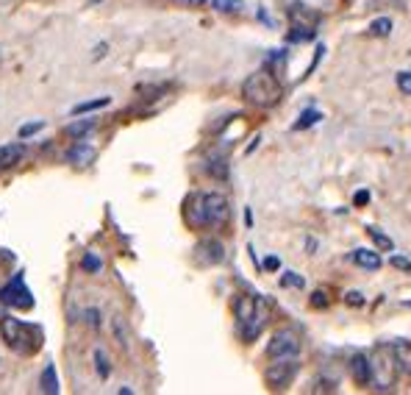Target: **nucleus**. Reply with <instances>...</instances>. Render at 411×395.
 Masks as SVG:
<instances>
[{"label": "nucleus", "instance_id": "nucleus-12", "mask_svg": "<svg viewBox=\"0 0 411 395\" xmlns=\"http://www.w3.org/2000/svg\"><path fill=\"white\" fill-rule=\"evenodd\" d=\"M67 161L75 164V167H87L95 161V148L87 145V142H75L70 150H67Z\"/></svg>", "mask_w": 411, "mask_h": 395}, {"label": "nucleus", "instance_id": "nucleus-2", "mask_svg": "<svg viewBox=\"0 0 411 395\" xmlns=\"http://www.w3.org/2000/svg\"><path fill=\"white\" fill-rule=\"evenodd\" d=\"M0 337L6 340V345L17 354H34L42 343V331L39 326L22 323L14 315H0Z\"/></svg>", "mask_w": 411, "mask_h": 395}, {"label": "nucleus", "instance_id": "nucleus-20", "mask_svg": "<svg viewBox=\"0 0 411 395\" xmlns=\"http://www.w3.org/2000/svg\"><path fill=\"white\" fill-rule=\"evenodd\" d=\"M317 120H322V115H319V112H314V109H306V112L298 117V123H295L292 129H295V131H303V129H311Z\"/></svg>", "mask_w": 411, "mask_h": 395}, {"label": "nucleus", "instance_id": "nucleus-23", "mask_svg": "<svg viewBox=\"0 0 411 395\" xmlns=\"http://www.w3.org/2000/svg\"><path fill=\"white\" fill-rule=\"evenodd\" d=\"M95 371H98L101 379H108V373H111V368H108V357H106L103 348H95Z\"/></svg>", "mask_w": 411, "mask_h": 395}, {"label": "nucleus", "instance_id": "nucleus-32", "mask_svg": "<svg viewBox=\"0 0 411 395\" xmlns=\"http://www.w3.org/2000/svg\"><path fill=\"white\" fill-rule=\"evenodd\" d=\"M87 323H89L92 329H98V326H101V312H98V309H87Z\"/></svg>", "mask_w": 411, "mask_h": 395}, {"label": "nucleus", "instance_id": "nucleus-16", "mask_svg": "<svg viewBox=\"0 0 411 395\" xmlns=\"http://www.w3.org/2000/svg\"><path fill=\"white\" fill-rule=\"evenodd\" d=\"M39 390L48 395L59 393V376H56V368H53V365H45L42 379H39Z\"/></svg>", "mask_w": 411, "mask_h": 395}, {"label": "nucleus", "instance_id": "nucleus-19", "mask_svg": "<svg viewBox=\"0 0 411 395\" xmlns=\"http://www.w3.org/2000/svg\"><path fill=\"white\" fill-rule=\"evenodd\" d=\"M392 34V20L389 17H378L370 22V36H389Z\"/></svg>", "mask_w": 411, "mask_h": 395}, {"label": "nucleus", "instance_id": "nucleus-3", "mask_svg": "<svg viewBox=\"0 0 411 395\" xmlns=\"http://www.w3.org/2000/svg\"><path fill=\"white\" fill-rule=\"evenodd\" d=\"M370 368H373V387H375V390L387 393V390L395 387V382H398V371H401L395 348H389V345H378V348L370 354Z\"/></svg>", "mask_w": 411, "mask_h": 395}, {"label": "nucleus", "instance_id": "nucleus-34", "mask_svg": "<svg viewBox=\"0 0 411 395\" xmlns=\"http://www.w3.org/2000/svg\"><path fill=\"white\" fill-rule=\"evenodd\" d=\"M353 203H356V206H364V203H370V192H367V189H361V192H356V198H353Z\"/></svg>", "mask_w": 411, "mask_h": 395}, {"label": "nucleus", "instance_id": "nucleus-14", "mask_svg": "<svg viewBox=\"0 0 411 395\" xmlns=\"http://www.w3.org/2000/svg\"><path fill=\"white\" fill-rule=\"evenodd\" d=\"M206 173H208L211 178H217V181H225V178H228V159H225L222 153H211V156L206 159Z\"/></svg>", "mask_w": 411, "mask_h": 395}, {"label": "nucleus", "instance_id": "nucleus-6", "mask_svg": "<svg viewBox=\"0 0 411 395\" xmlns=\"http://www.w3.org/2000/svg\"><path fill=\"white\" fill-rule=\"evenodd\" d=\"M0 303L14 306V309H31V306H34V295H31V289L25 287L22 273L11 275V281L0 287Z\"/></svg>", "mask_w": 411, "mask_h": 395}, {"label": "nucleus", "instance_id": "nucleus-27", "mask_svg": "<svg viewBox=\"0 0 411 395\" xmlns=\"http://www.w3.org/2000/svg\"><path fill=\"white\" fill-rule=\"evenodd\" d=\"M81 270H87V273H101L103 270V262L95 257V254H87L84 259H81Z\"/></svg>", "mask_w": 411, "mask_h": 395}, {"label": "nucleus", "instance_id": "nucleus-5", "mask_svg": "<svg viewBox=\"0 0 411 395\" xmlns=\"http://www.w3.org/2000/svg\"><path fill=\"white\" fill-rule=\"evenodd\" d=\"M203 217L206 229H222L231 217V203L222 192H203Z\"/></svg>", "mask_w": 411, "mask_h": 395}, {"label": "nucleus", "instance_id": "nucleus-15", "mask_svg": "<svg viewBox=\"0 0 411 395\" xmlns=\"http://www.w3.org/2000/svg\"><path fill=\"white\" fill-rule=\"evenodd\" d=\"M353 262L359 267H364V270H378L381 267V257L373 248H359V251H353Z\"/></svg>", "mask_w": 411, "mask_h": 395}, {"label": "nucleus", "instance_id": "nucleus-29", "mask_svg": "<svg viewBox=\"0 0 411 395\" xmlns=\"http://www.w3.org/2000/svg\"><path fill=\"white\" fill-rule=\"evenodd\" d=\"M281 284H284V287H303L306 281H303V275H298V273H287V275L281 278Z\"/></svg>", "mask_w": 411, "mask_h": 395}, {"label": "nucleus", "instance_id": "nucleus-7", "mask_svg": "<svg viewBox=\"0 0 411 395\" xmlns=\"http://www.w3.org/2000/svg\"><path fill=\"white\" fill-rule=\"evenodd\" d=\"M295 373H298V357H292V359H273V365L264 373V382H267L270 390H287L295 382Z\"/></svg>", "mask_w": 411, "mask_h": 395}, {"label": "nucleus", "instance_id": "nucleus-26", "mask_svg": "<svg viewBox=\"0 0 411 395\" xmlns=\"http://www.w3.org/2000/svg\"><path fill=\"white\" fill-rule=\"evenodd\" d=\"M114 334H117V340H120V345H122V348H128V345H131V337H128V329H125L122 317H114Z\"/></svg>", "mask_w": 411, "mask_h": 395}, {"label": "nucleus", "instance_id": "nucleus-10", "mask_svg": "<svg viewBox=\"0 0 411 395\" xmlns=\"http://www.w3.org/2000/svg\"><path fill=\"white\" fill-rule=\"evenodd\" d=\"M259 309H261V301H259V298L239 295V298L233 301V315H236V323H239V326H245L247 320H253V317L259 315Z\"/></svg>", "mask_w": 411, "mask_h": 395}, {"label": "nucleus", "instance_id": "nucleus-21", "mask_svg": "<svg viewBox=\"0 0 411 395\" xmlns=\"http://www.w3.org/2000/svg\"><path fill=\"white\" fill-rule=\"evenodd\" d=\"M111 103V98H95V101H87V103H78L73 109V115H84V112H95V109H106Z\"/></svg>", "mask_w": 411, "mask_h": 395}, {"label": "nucleus", "instance_id": "nucleus-9", "mask_svg": "<svg viewBox=\"0 0 411 395\" xmlns=\"http://www.w3.org/2000/svg\"><path fill=\"white\" fill-rule=\"evenodd\" d=\"M347 371H350V379H353V385H359V387H370V385H373L370 354H353V357H350V365H347Z\"/></svg>", "mask_w": 411, "mask_h": 395}, {"label": "nucleus", "instance_id": "nucleus-1", "mask_svg": "<svg viewBox=\"0 0 411 395\" xmlns=\"http://www.w3.org/2000/svg\"><path fill=\"white\" fill-rule=\"evenodd\" d=\"M281 95H284V89H281L278 78H275L270 70H256V73H250V76L245 78V84H242V98H245L250 106H256V109H270V106H275V103L281 101Z\"/></svg>", "mask_w": 411, "mask_h": 395}, {"label": "nucleus", "instance_id": "nucleus-22", "mask_svg": "<svg viewBox=\"0 0 411 395\" xmlns=\"http://www.w3.org/2000/svg\"><path fill=\"white\" fill-rule=\"evenodd\" d=\"M92 129H95V120H78V123H70L67 126V134L75 136V139H81L84 134H89Z\"/></svg>", "mask_w": 411, "mask_h": 395}, {"label": "nucleus", "instance_id": "nucleus-36", "mask_svg": "<svg viewBox=\"0 0 411 395\" xmlns=\"http://www.w3.org/2000/svg\"><path fill=\"white\" fill-rule=\"evenodd\" d=\"M264 267H267V270H278V267H281V259H278V257H267V259H264Z\"/></svg>", "mask_w": 411, "mask_h": 395}, {"label": "nucleus", "instance_id": "nucleus-25", "mask_svg": "<svg viewBox=\"0 0 411 395\" xmlns=\"http://www.w3.org/2000/svg\"><path fill=\"white\" fill-rule=\"evenodd\" d=\"M289 39H292V42H308V39H314V28H308V25H295L292 34H289Z\"/></svg>", "mask_w": 411, "mask_h": 395}, {"label": "nucleus", "instance_id": "nucleus-4", "mask_svg": "<svg viewBox=\"0 0 411 395\" xmlns=\"http://www.w3.org/2000/svg\"><path fill=\"white\" fill-rule=\"evenodd\" d=\"M301 354V334L295 329H278L273 340L267 343V357L270 359H292Z\"/></svg>", "mask_w": 411, "mask_h": 395}, {"label": "nucleus", "instance_id": "nucleus-18", "mask_svg": "<svg viewBox=\"0 0 411 395\" xmlns=\"http://www.w3.org/2000/svg\"><path fill=\"white\" fill-rule=\"evenodd\" d=\"M364 231H367V234H370V237L375 240V245H378V248H384V251H392V248H395L392 237H387V234H384V231H381L378 226H367Z\"/></svg>", "mask_w": 411, "mask_h": 395}, {"label": "nucleus", "instance_id": "nucleus-35", "mask_svg": "<svg viewBox=\"0 0 411 395\" xmlns=\"http://www.w3.org/2000/svg\"><path fill=\"white\" fill-rule=\"evenodd\" d=\"M345 298H347L350 306H361V303H364V301H361V292H347Z\"/></svg>", "mask_w": 411, "mask_h": 395}, {"label": "nucleus", "instance_id": "nucleus-11", "mask_svg": "<svg viewBox=\"0 0 411 395\" xmlns=\"http://www.w3.org/2000/svg\"><path fill=\"white\" fill-rule=\"evenodd\" d=\"M184 215H187V223L192 229H206V217H203V192H192L184 203Z\"/></svg>", "mask_w": 411, "mask_h": 395}, {"label": "nucleus", "instance_id": "nucleus-24", "mask_svg": "<svg viewBox=\"0 0 411 395\" xmlns=\"http://www.w3.org/2000/svg\"><path fill=\"white\" fill-rule=\"evenodd\" d=\"M211 6H214L217 11H222V14H236V11H242V0H211Z\"/></svg>", "mask_w": 411, "mask_h": 395}, {"label": "nucleus", "instance_id": "nucleus-28", "mask_svg": "<svg viewBox=\"0 0 411 395\" xmlns=\"http://www.w3.org/2000/svg\"><path fill=\"white\" fill-rule=\"evenodd\" d=\"M42 129H45V123H42V120H36V123H28V126H20V131H17V136H20V139H28L31 134L42 131Z\"/></svg>", "mask_w": 411, "mask_h": 395}, {"label": "nucleus", "instance_id": "nucleus-31", "mask_svg": "<svg viewBox=\"0 0 411 395\" xmlns=\"http://www.w3.org/2000/svg\"><path fill=\"white\" fill-rule=\"evenodd\" d=\"M311 306H314V309L328 306V295H325V292H314V295H311Z\"/></svg>", "mask_w": 411, "mask_h": 395}, {"label": "nucleus", "instance_id": "nucleus-8", "mask_svg": "<svg viewBox=\"0 0 411 395\" xmlns=\"http://www.w3.org/2000/svg\"><path fill=\"white\" fill-rule=\"evenodd\" d=\"M195 262L206 264V267L225 262V245H222L217 237H203V240L195 245Z\"/></svg>", "mask_w": 411, "mask_h": 395}, {"label": "nucleus", "instance_id": "nucleus-17", "mask_svg": "<svg viewBox=\"0 0 411 395\" xmlns=\"http://www.w3.org/2000/svg\"><path fill=\"white\" fill-rule=\"evenodd\" d=\"M395 354H398L401 371L411 379V343H398V345H395Z\"/></svg>", "mask_w": 411, "mask_h": 395}, {"label": "nucleus", "instance_id": "nucleus-33", "mask_svg": "<svg viewBox=\"0 0 411 395\" xmlns=\"http://www.w3.org/2000/svg\"><path fill=\"white\" fill-rule=\"evenodd\" d=\"M389 262H392V267H398V270H409L411 273V262L409 259H403V257H392Z\"/></svg>", "mask_w": 411, "mask_h": 395}, {"label": "nucleus", "instance_id": "nucleus-13", "mask_svg": "<svg viewBox=\"0 0 411 395\" xmlns=\"http://www.w3.org/2000/svg\"><path fill=\"white\" fill-rule=\"evenodd\" d=\"M25 156V145L22 142H11V145H0V170L14 167L20 159Z\"/></svg>", "mask_w": 411, "mask_h": 395}, {"label": "nucleus", "instance_id": "nucleus-30", "mask_svg": "<svg viewBox=\"0 0 411 395\" xmlns=\"http://www.w3.org/2000/svg\"><path fill=\"white\" fill-rule=\"evenodd\" d=\"M398 89L403 95H411V73H398Z\"/></svg>", "mask_w": 411, "mask_h": 395}, {"label": "nucleus", "instance_id": "nucleus-37", "mask_svg": "<svg viewBox=\"0 0 411 395\" xmlns=\"http://www.w3.org/2000/svg\"><path fill=\"white\" fill-rule=\"evenodd\" d=\"M181 3H187V6H206V3H211V0H181Z\"/></svg>", "mask_w": 411, "mask_h": 395}]
</instances>
